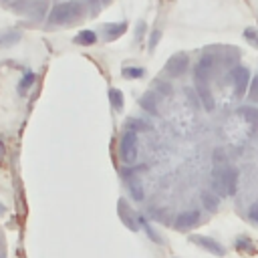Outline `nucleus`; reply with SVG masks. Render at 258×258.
<instances>
[{"label":"nucleus","instance_id":"6","mask_svg":"<svg viewBox=\"0 0 258 258\" xmlns=\"http://www.w3.org/2000/svg\"><path fill=\"white\" fill-rule=\"evenodd\" d=\"M212 69H214V56H212V54H204V56L198 60L196 69H194V77H196V81L210 83Z\"/></svg>","mask_w":258,"mask_h":258},{"label":"nucleus","instance_id":"5","mask_svg":"<svg viewBox=\"0 0 258 258\" xmlns=\"http://www.w3.org/2000/svg\"><path fill=\"white\" fill-rule=\"evenodd\" d=\"M187 64H189L187 54H185V52H177V54H173V56L165 62V73H167L169 77H181V75L187 71Z\"/></svg>","mask_w":258,"mask_h":258},{"label":"nucleus","instance_id":"18","mask_svg":"<svg viewBox=\"0 0 258 258\" xmlns=\"http://www.w3.org/2000/svg\"><path fill=\"white\" fill-rule=\"evenodd\" d=\"M109 99H111V105H113L117 111L123 109V93H121L119 89H111V91H109Z\"/></svg>","mask_w":258,"mask_h":258},{"label":"nucleus","instance_id":"19","mask_svg":"<svg viewBox=\"0 0 258 258\" xmlns=\"http://www.w3.org/2000/svg\"><path fill=\"white\" fill-rule=\"evenodd\" d=\"M32 83H34V73H26V75L22 77V81L18 83V91L24 95V93H26V91L32 87Z\"/></svg>","mask_w":258,"mask_h":258},{"label":"nucleus","instance_id":"9","mask_svg":"<svg viewBox=\"0 0 258 258\" xmlns=\"http://www.w3.org/2000/svg\"><path fill=\"white\" fill-rule=\"evenodd\" d=\"M191 242H196L200 248L208 250L210 254H216V256H224L226 254V248L222 244H218L214 238L210 236H191Z\"/></svg>","mask_w":258,"mask_h":258},{"label":"nucleus","instance_id":"13","mask_svg":"<svg viewBox=\"0 0 258 258\" xmlns=\"http://www.w3.org/2000/svg\"><path fill=\"white\" fill-rule=\"evenodd\" d=\"M125 30H127V24H125V22H117V24H105V38H107V40L119 38V36H121Z\"/></svg>","mask_w":258,"mask_h":258},{"label":"nucleus","instance_id":"8","mask_svg":"<svg viewBox=\"0 0 258 258\" xmlns=\"http://www.w3.org/2000/svg\"><path fill=\"white\" fill-rule=\"evenodd\" d=\"M196 93H198V99H200V103L204 105V109H206V111H214L216 101H214V95H212V91H210V83L196 81Z\"/></svg>","mask_w":258,"mask_h":258},{"label":"nucleus","instance_id":"22","mask_svg":"<svg viewBox=\"0 0 258 258\" xmlns=\"http://www.w3.org/2000/svg\"><path fill=\"white\" fill-rule=\"evenodd\" d=\"M244 38H246L250 44H254V46L258 48V30H256V28H246V30H244Z\"/></svg>","mask_w":258,"mask_h":258},{"label":"nucleus","instance_id":"28","mask_svg":"<svg viewBox=\"0 0 258 258\" xmlns=\"http://www.w3.org/2000/svg\"><path fill=\"white\" fill-rule=\"evenodd\" d=\"M105 2H109V0H105Z\"/></svg>","mask_w":258,"mask_h":258},{"label":"nucleus","instance_id":"20","mask_svg":"<svg viewBox=\"0 0 258 258\" xmlns=\"http://www.w3.org/2000/svg\"><path fill=\"white\" fill-rule=\"evenodd\" d=\"M248 99L252 103H258V75L250 81V89H248Z\"/></svg>","mask_w":258,"mask_h":258},{"label":"nucleus","instance_id":"16","mask_svg":"<svg viewBox=\"0 0 258 258\" xmlns=\"http://www.w3.org/2000/svg\"><path fill=\"white\" fill-rule=\"evenodd\" d=\"M95 40H97V34L93 30H83V32H79L75 36V42L77 44H93Z\"/></svg>","mask_w":258,"mask_h":258},{"label":"nucleus","instance_id":"2","mask_svg":"<svg viewBox=\"0 0 258 258\" xmlns=\"http://www.w3.org/2000/svg\"><path fill=\"white\" fill-rule=\"evenodd\" d=\"M83 4L79 0H69V2H60L56 4L50 14H48V22L52 24H67V22H73L75 18H79L83 14Z\"/></svg>","mask_w":258,"mask_h":258},{"label":"nucleus","instance_id":"11","mask_svg":"<svg viewBox=\"0 0 258 258\" xmlns=\"http://www.w3.org/2000/svg\"><path fill=\"white\" fill-rule=\"evenodd\" d=\"M238 113H240V117H242L246 123H250L252 127H256V129H258V107L246 105V107H240V109H238Z\"/></svg>","mask_w":258,"mask_h":258},{"label":"nucleus","instance_id":"3","mask_svg":"<svg viewBox=\"0 0 258 258\" xmlns=\"http://www.w3.org/2000/svg\"><path fill=\"white\" fill-rule=\"evenodd\" d=\"M119 157L127 165H133L135 159H137V131L131 129V127L121 135V141H119Z\"/></svg>","mask_w":258,"mask_h":258},{"label":"nucleus","instance_id":"25","mask_svg":"<svg viewBox=\"0 0 258 258\" xmlns=\"http://www.w3.org/2000/svg\"><path fill=\"white\" fill-rule=\"evenodd\" d=\"M155 89H157V91H161L163 95H169V93H171V85H169V83H157V85H155Z\"/></svg>","mask_w":258,"mask_h":258},{"label":"nucleus","instance_id":"27","mask_svg":"<svg viewBox=\"0 0 258 258\" xmlns=\"http://www.w3.org/2000/svg\"><path fill=\"white\" fill-rule=\"evenodd\" d=\"M0 246H2V234H0Z\"/></svg>","mask_w":258,"mask_h":258},{"label":"nucleus","instance_id":"10","mask_svg":"<svg viewBox=\"0 0 258 258\" xmlns=\"http://www.w3.org/2000/svg\"><path fill=\"white\" fill-rule=\"evenodd\" d=\"M200 198H202V204H204L206 210L216 212V210L220 208V196H218V194H214V191H210V189H204V191L200 194Z\"/></svg>","mask_w":258,"mask_h":258},{"label":"nucleus","instance_id":"14","mask_svg":"<svg viewBox=\"0 0 258 258\" xmlns=\"http://www.w3.org/2000/svg\"><path fill=\"white\" fill-rule=\"evenodd\" d=\"M127 185H129L131 198L137 200V202H141V200H143V185H141V181H139L135 175H131V177L127 179Z\"/></svg>","mask_w":258,"mask_h":258},{"label":"nucleus","instance_id":"21","mask_svg":"<svg viewBox=\"0 0 258 258\" xmlns=\"http://www.w3.org/2000/svg\"><path fill=\"white\" fill-rule=\"evenodd\" d=\"M123 77H129V79H139L143 77V69H133V67H123Z\"/></svg>","mask_w":258,"mask_h":258},{"label":"nucleus","instance_id":"12","mask_svg":"<svg viewBox=\"0 0 258 258\" xmlns=\"http://www.w3.org/2000/svg\"><path fill=\"white\" fill-rule=\"evenodd\" d=\"M119 216H121V220L127 224V228H131V230H137L139 228V218H135V214L133 212H127V208H125V202L121 200L119 202Z\"/></svg>","mask_w":258,"mask_h":258},{"label":"nucleus","instance_id":"15","mask_svg":"<svg viewBox=\"0 0 258 258\" xmlns=\"http://www.w3.org/2000/svg\"><path fill=\"white\" fill-rule=\"evenodd\" d=\"M139 103H141V107H143L145 111H149V113L157 115V103H155V95H153V93H147V95H143Z\"/></svg>","mask_w":258,"mask_h":258},{"label":"nucleus","instance_id":"24","mask_svg":"<svg viewBox=\"0 0 258 258\" xmlns=\"http://www.w3.org/2000/svg\"><path fill=\"white\" fill-rule=\"evenodd\" d=\"M159 36H161V32H159V30H153V34H151V38H149V48H151V50L157 46V40H159Z\"/></svg>","mask_w":258,"mask_h":258},{"label":"nucleus","instance_id":"23","mask_svg":"<svg viewBox=\"0 0 258 258\" xmlns=\"http://www.w3.org/2000/svg\"><path fill=\"white\" fill-rule=\"evenodd\" d=\"M248 218H250L254 224H258V204H252V206L248 208Z\"/></svg>","mask_w":258,"mask_h":258},{"label":"nucleus","instance_id":"7","mask_svg":"<svg viewBox=\"0 0 258 258\" xmlns=\"http://www.w3.org/2000/svg\"><path fill=\"white\" fill-rule=\"evenodd\" d=\"M198 222H200V212L198 210H185V212L177 214L173 226H175V230L185 232V230H191L194 226H198Z\"/></svg>","mask_w":258,"mask_h":258},{"label":"nucleus","instance_id":"17","mask_svg":"<svg viewBox=\"0 0 258 258\" xmlns=\"http://www.w3.org/2000/svg\"><path fill=\"white\" fill-rule=\"evenodd\" d=\"M16 40H20V32H18V30H10V32H4V34H0V46H8V44H14Z\"/></svg>","mask_w":258,"mask_h":258},{"label":"nucleus","instance_id":"26","mask_svg":"<svg viewBox=\"0 0 258 258\" xmlns=\"http://www.w3.org/2000/svg\"><path fill=\"white\" fill-rule=\"evenodd\" d=\"M4 155V147H2V141H0V157Z\"/></svg>","mask_w":258,"mask_h":258},{"label":"nucleus","instance_id":"4","mask_svg":"<svg viewBox=\"0 0 258 258\" xmlns=\"http://www.w3.org/2000/svg\"><path fill=\"white\" fill-rule=\"evenodd\" d=\"M230 77H232V85H234V93H236L238 97H242V95L246 93V89H248V85H250V71H248L246 67H242V64H238V67H234V69H232V73H230Z\"/></svg>","mask_w":258,"mask_h":258},{"label":"nucleus","instance_id":"1","mask_svg":"<svg viewBox=\"0 0 258 258\" xmlns=\"http://www.w3.org/2000/svg\"><path fill=\"white\" fill-rule=\"evenodd\" d=\"M238 187V171L230 165L214 167L212 171V191L218 196H234Z\"/></svg>","mask_w":258,"mask_h":258}]
</instances>
